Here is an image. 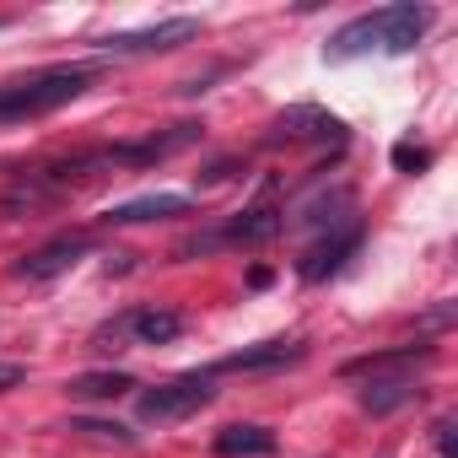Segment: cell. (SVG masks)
Segmentation results:
<instances>
[{
	"label": "cell",
	"instance_id": "cell-1",
	"mask_svg": "<svg viewBox=\"0 0 458 458\" xmlns=\"http://www.w3.org/2000/svg\"><path fill=\"white\" fill-rule=\"evenodd\" d=\"M431 12L426 6H383L356 22H345L329 38V60H356V55H410L426 33Z\"/></svg>",
	"mask_w": 458,
	"mask_h": 458
},
{
	"label": "cell",
	"instance_id": "cell-2",
	"mask_svg": "<svg viewBox=\"0 0 458 458\" xmlns=\"http://www.w3.org/2000/svg\"><path fill=\"white\" fill-rule=\"evenodd\" d=\"M92 81H98V65H49V71H33L22 81H6L0 87V124L44 119V114L76 103Z\"/></svg>",
	"mask_w": 458,
	"mask_h": 458
},
{
	"label": "cell",
	"instance_id": "cell-3",
	"mask_svg": "<svg viewBox=\"0 0 458 458\" xmlns=\"http://www.w3.org/2000/svg\"><path fill=\"white\" fill-rule=\"evenodd\" d=\"M210 399H216L210 377H205V372H183V377H173V383L146 388V394L135 399V415H140L146 426H162V420H183V415L205 410Z\"/></svg>",
	"mask_w": 458,
	"mask_h": 458
},
{
	"label": "cell",
	"instance_id": "cell-4",
	"mask_svg": "<svg viewBox=\"0 0 458 458\" xmlns=\"http://www.w3.org/2000/svg\"><path fill=\"white\" fill-rule=\"evenodd\" d=\"M87 249H92V238H87V233H65V238L44 243L38 254H28V259L17 265V276H22V281H55V276H65Z\"/></svg>",
	"mask_w": 458,
	"mask_h": 458
},
{
	"label": "cell",
	"instance_id": "cell-5",
	"mask_svg": "<svg viewBox=\"0 0 458 458\" xmlns=\"http://www.w3.org/2000/svg\"><path fill=\"white\" fill-rule=\"evenodd\" d=\"M199 22L194 17H173V22H157V28H140V33H119V38H103L108 55H146V49H173L183 38H194Z\"/></svg>",
	"mask_w": 458,
	"mask_h": 458
},
{
	"label": "cell",
	"instance_id": "cell-6",
	"mask_svg": "<svg viewBox=\"0 0 458 458\" xmlns=\"http://www.w3.org/2000/svg\"><path fill=\"white\" fill-rule=\"evenodd\" d=\"M356 243H361V233H356V226H345V233L324 238L318 249H308V254H302V265H297V270H302V281H329V276L356 254Z\"/></svg>",
	"mask_w": 458,
	"mask_h": 458
},
{
	"label": "cell",
	"instance_id": "cell-7",
	"mask_svg": "<svg viewBox=\"0 0 458 458\" xmlns=\"http://www.w3.org/2000/svg\"><path fill=\"white\" fill-rule=\"evenodd\" d=\"M281 233V210L270 205V199H259V205H249L233 226L221 233V243H243V249H254V243H270Z\"/></svg>",
	"mask_w": 458,
	"mask_h": 458
},
{
	"label": "cell",
	"instance_id": "cell-8",
	"mask_svg": "<svg viewBox=\"0 0 458 458\" xmlns=\"http://www.w3.org/2000/svg\"><path fill=\"white\" fill-rule=\"evenodd\" d=\"M415 399H420V383L415 377H372L361 388V410L367 415H394V410H404Z\"/></svg>",
	"mask_w": 458,
	"mask_h": 458
},
{
	"label": "cell",
	"instance_id": "cell-9",
	"mask_svg": "<svg viewBox=\"0 0 458 458\" xmlns=\"http://www.w3.org/2000/svg\"><path fill=\"white\" fill-rule=\"evenodd\" d=\"M276 130L286 140H340V119L324 114V108H286L276 119Z\"/></svg>",
	"mask_w": 458,
	"mask_h": 458
},
{
	"label": "cell",
	"instance_id": "cell-10",
	"mask_svg": "<svg viewBox=\"0 0 458 458\" xmlns=\"http://www.w3.org/2000/svg\"><path fill=\"white\" fill-rule=\"evenodd\" d=\"M437 356V345H399V351H377V356H356V361H345V377H361V372H415L420 361H431Z\"/></svg>",
	"mask_w": 458,
	"mask_h": 458
},
{
	"label": "cell",
	"instance_id": "cell-11",
	"mask_svg": "<svg viewBox=\"0 0 458 458\" xmlns=\"http://www.w3.org/2000/svg\"><path fill=\"white\" fill-rule=\"evenodd\" d=\"M189 199L183 194H146V199H130V205H114L108 221L114 226H140V221H157V216H183Z\"/></svg>",
	"mask_w": 458,
	"mask_h": 458
},
{
	"label": "cell",
	"instance_id": "cell-12",
	"mask_svg": "<svg viewBox=\"0 0 458 458\" xmlns=\"http://www.w3.org/2000/svg\"><path fill=\"white\" fill-rule=\"evenodd\" d=\"M216 453L221 458H270L276 453V437L265 426H226L216 437Z\"/></svg>",
	"mask_w": 458,
	"mask_h": 458
},
{
	"label": "cell",
	"instance_id": "cell-13",
	"mask_svg": "<svg viewBox=\"0 0 458 458\" xmlns=\"http://www.w3.org/2000/svg\"><path fill=\"white\" fill-rule=\"evenodd\" d=\"M130 335L140 345H167V340L183 335V318L173 308H140V313H130Z\"/></svg>",
	"mask_w": 458,
	"mask_h": 458
},
{
	"label": "cell",
	"instance_id": "cell-14",
	"mask_svg": "<svg viewBox=\"0 0 458 458\" xmlns=\"http://www.w3.org/2000/svg\"><path fill=\"white\" fill-rule=\"evenodd\" d=\"M130 388H135L130 372H81V377L65 383L71 399H119V394H130Z\"/></svg>",
	"mask_w": 458,
	"mask_h": 458
},
{
	"label": "cell",
	"instance_id": "cell-15",
	"mask_svg": "<svg viewBox=\"0 0 458 458\" xmlns=\"http://www.w3.org/2000/svg\"><path fill=\"white\" fill-rule=\"evenodd\" d=\"M297 356H302L297 345H254V351L226 356L221 372H259V367H281V361H297Z\"/></svg>",
	"mask_w": 458,
	"mask_h": 458
},
{
	"label": "cell",
	"instance_id": "cell-16",
	"mask_svg": "<svg viewBox=\"0 0 458 458\" xmlns=\"http://www.w3.org/2000/svg\"><path fill=\"white\" fill-rule=\"evenodd\" d=\"M71 431H87V437H114V442H135V431H124L119 420H76Z\"/></svg>",
	"mask_w": 458,
	"mask_h": 458
},
{
	"label": "cell",
	"instance_id": "cell-17",
	"mask_svg": "<svg viewBox=\"0 0 458 458\" xmlns=\"http://www.w3.org/2000/svg\"><path fill=\"white\" fill-rule=\"evenodd\" d=\"M394 162H399V167H426L431 157H426V151H415V146H399V151H394Z\"/></svg>",
	"mask_w": 458,
	"mask_h": 458
},
{
	"label": "cell",
	"instance_id": "cell-18",
	"mask_svg": "<svg viewBox=\"0 0 458 458\" xmlns=\"http://www.w3.org/2000/svg\"><path fill=\"white\" fill-rule=\"evenodd\" d=\"M22 377H28V372H22L17 361H0V388H17Z\"/></svg>",
	"mask_w": 458,
	"mask_h": 458
}]
</instances>
